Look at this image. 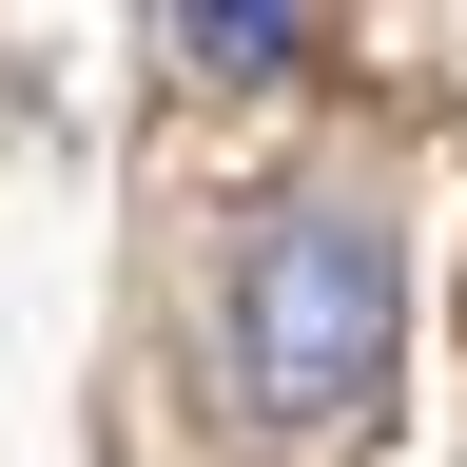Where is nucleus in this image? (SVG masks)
<instances>
[{
	"mask_svg": "<svg viewBox=\"0 0 467 467\" xmlns=\"http://www.w3.org/2000/svg\"><path fill=\"white\" fill-rule=\"evenodd\" d=\"M389 331H409V273H389L370 214H331V195L254 214V254H234V389L273 429H350L389 389Z\"/></svg>",
	"mask_w": 467,
	"mask_h": 467,
	"instance_id": "obj_1",
	"label": "nucleus"
},
{
	"mask_svg": "<svg viewBox=\"0 0 467 467\" xmlns=\"http://www.w3.org/2000/svg\"><path fill=\"white\" fill-rule=\"evenodd\" d=\"M175 58H214V78H273V58H292V20H273V0H175Z\"/></svg>",
	"mask_w": 467,
	"mask_h": 467,
	"instance_id": "obj_2",
	"label": "nucleus"
}]
</instances>
